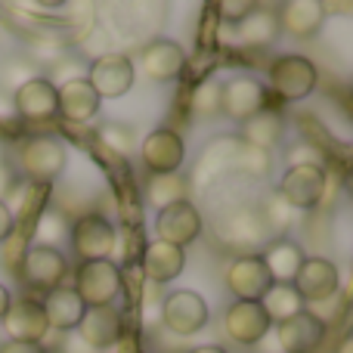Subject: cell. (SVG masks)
<instances>
[{
  "label": "cell",
  "mask_w": 353,
  "mask_h": 353,
  "mask_svg": "<svg viewBox=\"0 0 353 353\" xmlns=\"http://www.w3.org/2000/svg\"><path fill=\"white\" fill-rule=\"evenodd\" d=\"M214 232L223 245L239 251H254V248H267L273 242V232L267 230L257 205H236V208H223V211L214 217Z\"/></svg>",
  "instance_id": "obj_1"
},
{
  "label": "cell",
  "mask_w": 353,
  "mask_h": 353,
  "mask_svg": "<svg viewBox=\"0 0 353 353\" xmlns=\"http://www.w3.org/2000/svg\"><path fill=\"white\" fill-rule=\"evenodd\" d=\"M319 72L313 65V59L298 53H285L279 59H273L270 65V90L276 93L279 103H298V99H307L313 90H316Z\"/></svg>",
  "instance_id": "obj_2"
},
{
  "label": "cell",
  "mask_w": 353,
  "mask_h": 353,
  "mask_svg": "<svg viewBox=\"0 0 353 353\" xmlns=\"http://www.w3.org/2000/svg\"><path fill=\"white\" fill-rule=\"evenodd\" d=\"M74 292L84 307H112L124 288V273L115 261H87L74 273Z\"/></svg>",
  "instance_id": "obj_3"
},
{
  "label": "cell",
  "mask_w": 353,
  "mask_h": 353,
  "mask_svg": "<svg viewBox=\"0 0 353 353\" xmlns=\"http://www.w3.org/2000/svg\"><path fill=\"white\" fill-rule=\"evenodd\" d=\"M68 242H72V251L81 257V263L87 261H109L115 254L118 245V232L115 226L109 223L105 214H81L78 220H72V230H68Z\"/></svg>",
  "instance_id": "obj_4"
},
{
  "label": "cell",
  "mask_w": 353,
  "mask_h": 353,
  "mask_svg": "<svg viewBox=\"0 0 353 353\" xmlns=\"http://www.w3.org/2000/svg\"><path fill=\"white\" fill-rule=\"evenodd\" d=\"M68 152L62 146V140L56 137H31L19 146V165L22 174L28 176L34 186H50L62 171H65Z\"/></svg>",
  "instance_id": "obj_5"
},
{
  "label": "cell",
  "mask_w": 353,
  "mask_h": 353,
  "mask_svg": "<svg viewBox=\"0 0 353 353\" xmlns=\"http://www.w3.org/2000/svg\"><path fill=\"white\" fill-rule=\"evenodd\" d=\"M137 81V68L134 59L124 53H115V50H105L97 59H90L87 65V84L93 87L99 99H118L134 87Z\"/></svg>",
  "instance_id": "obj_6"
},
{
  "label": "cell",
  "mask_w": 353,
  "mask_h": 353,
  "mask_svg": "<svg viewBox=\"0 0 353 353\" xmlns=\"http://www.w3.org/2000/svg\"><path fill=\"white\" fill-rule=\"evenodd\" d=\"M16 273L25 282V288H31V292H53L68 276V261L59 248L34 245V248H25V257Z\"/></svg>",
  "instance_id": "obj_7"
},
{
  "label": "cell",
  "mask_w": 353,
  "mask_h": 353,
  "mask_svg": "<svg viewBox=\"0 0 353 353\" xmlns=\"http://www.w3.org/2000/svg\"><path fill=\"white\" fill-rule=\"evenodd\" d=\"M292 288L301 294L304 304H325V301L338 298V288H341V273L329 257H304L301 270L294 273Z\"/></svg>",
  "instance_id": "obj_8"
},
{
  "label": "cell",
  "mask_w": 353,
  "mask_h": 353,
  "mask_svg": "<svg viewBox=\"0 0 353 353\" xmlns=\"http://www.w3.org/2000/svg\"><path fill=\"white\" fill-rule=\"evenodd\" d=\"M263 109H267V87L254 74H236L220 84V115L242 124Z\"/></svg>",
  "instance_id": "obj_9"
},
{
  "label": "cell",
  "mask_w": 353,
  "mask_h": 353,
  "mask_svg": "<svg viewBox=\"0 0 353 353\" xmlns=\"http://www.w3.org/2000/svg\"><path fill=\"white\" fill-rule=\"evenodd\" d=\"M211 319L205 298L195 292H171L161 304V323L168 325V332H174L176 338H192Z\"/></svg>",
  "instance_id": "obj_10"
},
{
  "label": "cell",
  "mask_w": 353,
  "mask_h": 353,
  "mask_svg": "<svg viewBox=\"0 0 353 353\" xmlns=\"http://www.w3.org/2000/svg\"><path fill=\"white\" fill-rule=\"evenodd\" d=\"M325 189H329V176L319 168H288L282 174L279 186H276V195L285 201L288 208H298V211H310L323 201Z\"/></svg>",
  "instance_id": "obj_11"
},
{
  "label": "cell",
  "mask_w": 353,
  "mask_h": 353,
  "mask_svg": "<svg viewBox=\"0 0 353 353\" xmlns=\"http://www.w3.org/2000/svg\"><path fill=\"white\" fill-rule=\"evenodd\" d=\"M140 161L152 176L159 174H180L186 161V143L171 128H159L140 143Z\"/></svg>",
  "instance_id": "obj_12"
},
{
  "label": "cell",
  "mask_w": 353,
  "mask_h": 353,
  "mask_svg": "<svg viewBox=\"0 0 353 353\" xmlns=\"http://www.w3.org/2000/svg\"><path fill=\"white\" fill-rule=\"evenodd\" d=\"M223 329L230 335V341L242 344V347H254L273 329V323L263 313L261 301H232L223 310Z\"/></svg>",
  "instance_id": "obj_13"
},
{
  "label": "cell",
  "mask_w": 353,
  "mask_h": 353,
  "mask_svg": "<svg viewBox=\"0 0 353 353\" xmlns=\"http://www.w3.org/2000/svg\"><path fill=\"white\" fill-rule=\"evenodd\" d=\"M325 332H329V325L313 316L310 310H304L298 316L279 323L273 329V335L282 353H316L325 341Z\"/></svg>",
  "instance_id": "obj_14"
},
{
  "label": "cell",
  "mask_w": 353,
  "mask_h": 353,
  "mask_svg": "<svg viewBox=\"0 0 353 353\" xmlns=\"http://www.w3.org/2000/svg\"><path fill=\"white\" fill-rule=\"evenodd\" d=\"M201 214L192 201H176V205L159 211L155 217V232H159V242H168V245H176V248H186L192 245L195 239L201 236Z\"/></svg>",
  "instance_id": "obj_15"
},
{
  "label": "cell",
  "mask_w": 353,
  "mask_h": 353,
  "mask_svg": "<svg viewBox=\"0 0 353 353\" xmlns=\"http://www.w3.org/2000/svg\"><path fill=\"white\" fill-rule=\"evenodd\" d=\"M270 285L273 279H270L261 254H242L226 270V288L236 301H261L270 292Z\"/></svg>",
  "instance_id": "obj_16"
},
{
  "label": "cell",
  "mask_w": 353,
  "mask_h": 353,
  "mask_svg": "<svg viewBox=\"0 0 353 353\" xmlns=\"http://www.w3.org/2000/svg\"><path fill=\"white\" fill-rule=\"evenodd\" d=\"M140 68L149 81L155 84H168V81H176L186 68V53L176 41H168V37H155L143 47L140 53Z\"/></svg>",
  "instance_id": "obj_17"
},
{
  "label": "cell",
  "mask_w": 353,
  "mask_h": 353,
  "mask_svg": "<svg viewBox=\"0 0 353 353\" xmlns=\"http://www.w3.org/2000/svg\"><path fill=\"white\" fill-rule=\"evenodd\" d=\"M186 270V248H176L168 242H146L140 254V273L146 276L149 285H165L174 282Z\"/></svg>",
  "instance_id": "obj_18"
},
{
  "label": "cell",
  "mask_w": 353,
  "mask_h": 353,
  "mask_svg": "<svg viewBox=\"0 0 353 353\" xmlns=\"http://www.w3.org/2000/svg\"><path fill=\"white\" fill-rule=\"evenodd\" d=\"M3 325H6V332H10V341H25V344H41L50 332L41 301H34V298L12 301L3 316Z\"/></svg>",
  "instance_id": "obj_19"
},
{
  "label": "cell",
  "mask_w": 353,
  "mask_h": 353,
  "mask_svg": "<svg viewBox=\"0 0 353 353\" xmlns=\"http://www.w3.org/2000/svg\"><path fill=\"white\" fill-rule=\"evenodd\" d=\"M121 313L115 307H87L78 323V338L99 353L105 347H115L118 338H121Z\"/></svg>",
  "instance_id": "obj_20"
},
{
  "label": "cell",
  "mask_w": 353,
  "mask_h": 353,
  "mask_svg": "<svg viewBox=\"0 0 353 353\" xmlns=\"http://www.w3.org/2000/svg\"><path fill=\"white\" fill-rule=\"evenodd\" d=\"M12 112L25 121H50L56 118V87L47 78H34L12 93Z\"/></svg>",
  "instance_id": "obj_21"
},
{
  "label": "cell",
  "mask_w": 353,
  "mask_h": 353,
  "mask_svg": "<svg viewBox=\"0 0 353 353\" xmlns=\"http://www.w3.org/2000/svg\"><path fill=\"white\" fill-rule=\"evenodd\" d=\"M236 149H239V137H220V140H214L211 146L205 149V155L199 159V165H195L189 186H195V189H201V192H205V189L211 186L217 176L232 174V159H236Z\"/></svg>",
  "instance_id": "obj_22"
},
{
  "label": "cell",
  "mask_w": 353,
  "mask_h": 353,
  "mask_svg": "<svg viewBox=\"0 0 353 353\" xmlns=\"http://www.w3.org/2000/svg\"><path fill=\"white\" fill-rule=\"evenodd\" d=\"M279 31H288L292 37H313L325 22V6L319 0H288L276 10Z\"/></svg>",
  "instance_id": "obj_23"
},
{
  "label": "cell",
  "mask_w": 353,
  "mask_h": 353,
  "mask_svg": "<svg viewBox=\"0 0 353 353\" xmlns=\"http://www.w3.org/2000/svg\"><path fill=\"white\" fill-rule=\"evenodd\" d=\"M41 307H43V316H47V325L56 332H74L81 323V316H84V310H87L84 301L78 298V292H74V288H65V285H59V288L43 294Z\"/></svg>",
  "instance_id": "obj_24"
},
{
  "label": "cell",
  "mask_w": 353,
  "mask_h": 353,
  "mask_svg": "<svg viewBox=\"0 0 353 353\" xmlns=\"http://www.w3.org/2000/svg\"><path fill=\"white\" fill-rule=\"evenodd\" d=\"M99 103L103 99L93 93L87 78L56 87V115H62L65 121H90L99 112Z\"/></svg>",
  "instance_id": "obj_25"
},
{
  "label": "cell",
  "mask_w": 353,
  "mask_h": 353,
  "mask_svg": "<svg viewBox=\"0 0 353 353\" xmlns=\"http://www.w3.org/2000/svg\"><path fill=\"white\" fill-rule=\"evenodd\" d=\"M304 257H307L304 248H301L298 242H292V239H273V242L261 251V261H263V267H267L270 279L279 282V285H292V279L301 270Z\"/></svg>",
  "instance_id": "obj_26"
},
{
  "label": "cell",
  "mask_w": 353,
  "mask_h": 353,
  "mask_svg": "<svg viewBox=\"0 0 353 353\" xmlns=\"http://www.w3.org/2000/svg\"><path fill=\"white\" fill-rule=\"evenodd\" d=\"M232 34H236V41L245 43V47H267V43H273L276 34H279L276 10L254 3L251 12H245V16L232 25Z\"/></svg>",
  "instance_id": "obj_27"
},
{
  "label": "cell",
  "mask_w": 353,
  "mask_h": 353,
  "mask_svg": "<svg viewBox=\"0 0 353 353\" xmlns=\"http://www.w3.org/2000/svg\"><path fill=\"white\" fill-rule=\"evenodd\" d=\"M282 134H285V121H282L279 112H257L254 118H248V121H242V137L239 140L248 143V146L254 149H263V152H270L273 146H279L282 143Z\"/></svg>",
  "instance_id": "obj_28"
},
{
  "label": "cell",
  "mask_w": 353,
  "mask_h": 353,
  "mask_svg": "<svg viewBox=\"0 0 353 353\" xmlns=\"http://www.w3.org/2000/svg\"><path fill=\"white\" fill-rule=\"evenodd\" d=\"M261 307H263V313L270 316L273 325L285 323V319H292V316H298V313L307 310L304 301H301V294L294 292L292 285H279V282L270 285V292L261 298Z\"/></svg>",
  "instance_id": "obj_29"
},
{
  "label": "cell",
  "mask_w": 353,
  "mask_h": 353,
  "mask_svg": "<svg viewBox=\"0 0 353 353\" xmlns=\"http://www.w3.org/2000/svg\"><path fill=\"white\" fill-rule=\"evenodd\" d=\"M189 192V180L183 174H159L146 180V201L159 211L176 205V201H186Z\"/></svg>",
  "instance_id": "obj_30"
},
{
  "label": "cell",
  "mask_w": 353,
  "mask_h": 353,
  "mask_svg": "<svg viewBox=\"0 0 353 353\" xmlns=\"http://www.w3.org/2000/svg\"><path fill=\"white\" fill-rule=\"evenodd\" d=\"M68 230H72V220L65 217V211H59V208H53V205L43 208V211L37 214L34 226H31L37 245H43V248H56L62 239H68Z\"/></svg>",
  "instance_id": "obj_31"
},
{
  "label": "cell",
  "mask_w": 353,
  "mask_h": 353,
  "mask_svg": "<svg viewBox=\"0 0 353 353\" xmlns=\"http://www.w3.org/2000/svg\"><path fill=\"white\" fill-rule=\"evenodd\" d=\"M41 78L37 74V62L31 59V56H22V53H12L3 59V74H0V93H16L22 84H28V81Z\"/></svg>",
  "instance_id": "obj_32"
},
{
  "label": "cell",
  "mask_w": 353,
  "mask_h": 353,
  "mask_svg": "<svg viewBox=\"0 0 353 353\" xmlns=\"http://www.w3.org/2000/svg\"><path fill=\"white\" fill-rule=\"evenodd\" d=\"M273 171V155L263 152V149H254L248 143L239 140L236 159H232V174H245V176H267Z\"/></svg>",
  "instance_id": "obj_33"
},
{
  "label": "cell",
  "mask_w": 353,
  "mask_h": 353,
  "mask_svg": "<svg viewBox=\"0 0 353 353\" xmlns=\"http://www.w3.org/2000/svg\"><path fill=\"white\" fill-rule=\"evenodd\" d=\"M99 143H103L105 149H112L115 155H121V159H130L137 149V134L130 124H121V121H105L103 128L97 130Z\"/></svg>",
  "instance_id": "obj_34"
},
{
  "label": "cell",
  "mask_w": 353,
  "mask_h": 353,
  "mask_svg": "<svg viewBox=\"0 0 353 353\" xmlns=\"http://www.w3.org/2000/svg\"><path fill=\"white\" fill-rule=\"evenodd\" d=\"M257 211H261V217H263V223H267V230L273 232V239H285V230L292 226V208L285 205V201L279 199V195H270L263 205H257Z\"/></svg>",
  "instance_id": "obj_35"
},
{
  "label": "cell",
  "mask_w": 353,
  "mask_h": 353,
  "mask_svg": "<svg viewBox=\"0 0 353 353\" xmlns=\"http://www.w3.org/2000/svg\"><path fill=\"white\" fill-rule=\"evenodd\" d=\"M47 68H50V78L47 81L53 87H62V84H68V81L87 78V65L78 59V56H72V53L56 56L53 62H47Z\"/></svg>",
  "instance_id": "obj_36"
},
{
  "label": "cell",
  "mask_w": 353,
  "mask_h": 353,
  "mask_svg": "<svg viewBox=\"0 0 353 353\" xmlns=\"http://www.w3.org/2000/svg\"><path fill=\"white\" fill-rule=\"evenodd\" d=\"M195 115H220V81L217 78H205L199 87L192 90V99H189Z\"/></svg>",
  "instance_id": "obj_37"
},
{
  "label": "cell",
  "mask_w": 353,
  "mask_h": 353,
  "mask_svg": "<svg viewBox=\"0 0 353 353\" xmlns=\"http://www.w3.org/2000/svg\"><path fill=\"white\" fill-rule=\"evenodd\" d=\"M285 165L288 168H319L325 171V152L313 146L310 140H298L285 149Z\"/></svg>",
  "instance_id": "obj_38"
},
{
  "label": "cell",
  "mask_w": 353,
  "mask_h": 353,
  "mask_svg": "<svg viewBox=\"0 0 353 353\" xmlns=\"http://www.w3.org/2000/svg\"><path fill=\"white\" fill-rule=\"evenodd\" d=\"M251 6L254 3H220V16H223V22L236 25L245 12H251Z\"/></svg>",
  "instance_id": "obj_39"
},
{
  "label": "cell",
  "mask_w": 353,
  "mask_h": 353,
  "mask_svg": "<svg viewBox=\"0 0 353 353\" xmlns=\"http://www.w3.org/2000/svg\"><path fill=\"white\" fill-rule=\"evenodd\" d=\"M12 230H16V217L10 214V208H6V201H0V245L6 242V239L12 236Z\"/></svg>",
  "instance_id": "obj_40"
},
{
  "label": "cell",
  "mask_w": 353,
  "mask_h": 353,
  "mask_svg": "<svg viewBox=\"0 0 353 353\" xmlns=\"http://www.w3.org/2000/svg\"><path fill=\"white\" fill-rule=\"evenodd\" d=\"M0 353H47L43 344H25V341H6Z\"/></svg>",
  "instance_id": "obj_41"
},
{
  "label": "cell",
  "mask_w": 353,
  "mask_h": 353,
  "mask_svg": "<svg viewBox=\"0 0 353 353\" xmlns=\"http://www.w3.org/2000/svg\"><path fill=\"white\" fill-rule=\"evenodd\" d=\"M12 189V171L3 159H0V201H6V192Z\"/></svg>",
  "instance_id": "obj_42"
},
{
  "label": "cell",
  "mask_w": 353,
  "mask_h": 353,
  "mask_svg": "<svg viewBox=\"0 0 353 353\" xmlns=\"http://www.w3.org/2000/svg\"><path fill=\"white\" fill-rule=\"evenodd\" d=\"M10 304H12V294H10V288L0 282V319L6 316V310H10Z\"/></svg>",
  "instance_id": "obj_43"
},
{
  "label": "cell",
  "mask_w": 353,
  "mask_h": 353,
  "mask_svg": "<svg viewBox=\"0 0 353 353\" xmlns=\"http://www.w3.org/2000/svg\"><path fill=\"white\" fill-rule=\"evenodd\" d=\"M10 115H16V112H12V99L6 97V93H0V118H10Z\"/></svg>",
  "instance_id": "obj_44"
},
{
  "label": "cell",
  "mask_w": 353,
  "mask_h": 353,
  "mask_svg": "<svg viewBox=\"0 0 353 353\" xmlns=\"http://www.w3.org/2000/svg\"><path fill=\"white\" fill-rule=\"evenodd\" d=\"M189 353H226L223 347H214V344H208V347H195V350H189Z\"/></svg>",
  "instance_id": "obj_45"
},
{
  "label": "cell",
  "mask_w": 353,
  "mask_h": 353,
  "mask_svg": "<svg viewBox=\"0 0 353 353\" xmlns=\"http://www.w3.org/2000/svg\"><path fill=\"white\" fill-rule=\"evenodd\" d=\"M338 353H350V338H344L341 347H338Z\"/></svg>",
  "instance_id": "obj_46"
},
{
  "label": "cell",
  "mask_w": 353,
  "mask_h": 353,
  "mask_svg": "<svg viewBox=\"0 0 353 353\" xmlns=\"http://www.w3.org/2000/svg\"><path fill=\"white\" fill-rule=\"evenodd\" d=\"M0 159H3V155H0Z\"/></svg>",
  "instance_id": "obj_47"
}]
</instances>
